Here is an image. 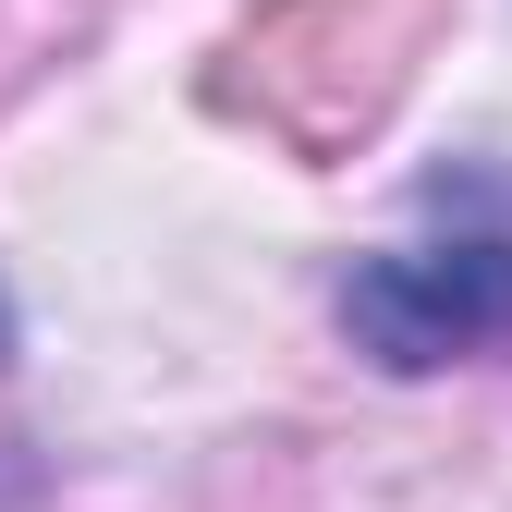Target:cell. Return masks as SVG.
<instances>
[{
	"instance_id": "obj_1",
	"label": "cell",
	"mask_w": 512,
	"mask_h": 512,
	"mask_svg": "<svg viewBox=\"0 0 512 512\" xmlns=\"http://www.w3.org/2000/svg\"><path fill=\"white\" fill-rule=\"evenodd\" d=\"M342 330L354 354H378L391 378L464 366L512 342V244L500 232H452V244H391L342 281Z\"/></svg>"
}]
</instances>
